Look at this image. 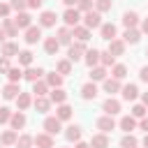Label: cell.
Here are the masks:
<instances>
[{
    "label": "cell",
    "mask_w": 148,
    "mask_h": 148,
    "mask_svg": "<svg viewBox=\"0 0 148 148\" xmlns=\"http://www.w3.org/2000/svg\"><path fill=\"white\" fill-rule=\"evenodd\" d=\"M106 51H109L111 56H123V53H125V42H123V39H111Z\"/></svg>",
    "instance_id": "obj_19"
},
{
    "label": "cell",
    "mask_w": 148,
    "mask_h": 148,
    "mask_svg": "<svg viewBox=\"0 0 148 148\" xmlns=\"http://www.w3.org/2000/svg\"><path fill=\"white\" fill-rule=\"evenodd\" d=\"M92 2H95V0H79V2H76V9H79V12H90V9H92Z\"/></svg>",
    "instance_id": "obj_48"
},
{
    "label": "cell",
    "mask_w": 148,
    "mask_h": 148,
    "mask_svg": "<svg viewBox=\"0 0 148 148\" xmlns=\"http://www.w3.org/2000/svg\"><path fill=\"white\" fill-rule=\"evenodd\" d=\"M42 74H44V69H42V67H28V69L23 72V79H28L30 83H35V81H39V79H42Z\"/></svg>",
    "instance_id": "obj_20"
},
{
    "label": "cell",
    "mask_w": 148,
    "mask_h": 148,
    "mask_svg": "<svg viewBox=\"0 0 148 148\" xmlns=\"http://www.w3.org/2000/svg\"><path fill=\"white\" fill-rule=\"evenodd\" d=\"M32 104H35V109H37V113H46L49 109H51V99L44 95V97H35L32 99Z\"/></svg>",
    "instance_id": "obj_21"
},
{
    "label": "cell",
    "mask_w": 148,
    "mask_h": 148,
    "mask_svg": "<svg viewBox=\"0 0 148 148\" xmlns=\"http://www.w3.org/2000/svg\"><path fill=\"white\" fill-rule=\"evenodd\" d=\"M81 97H83V99H95V97H97V86H95V81H88V83L81 86Z\"/></svg>",
    "instance_id": "obj_14"
},
{
    "label": "cell",
    "mask_w": 148,
    "mask_h": 148,
    "mask_svg": "<svg viewBox=\"0 0 148 148\" xmlns=\"http://www.w3.org/2000/svg\"><path fill=\"white\" fill-rule=\"evenodd\" d=\"M49 99H51L53 104H62V102L67 99V92H65L62 88H53V90L49 92Z\"/></svg>",
    "instance_id": "obj_27"
},
{
    "label": "cell",
    "mask_w": 148,
    "mask_h": 148,
    "mask_svg": "<svg viewBox=\"0 0 148 148\" xmlns=\"http://www.w3.org/2000/svg\"><path fill=\"white\" fill-rule=\"evenodd\" d=\"M56 118H58V120H69V118H72V106L65 104V102L58 104V109H56Z\"/></svg>",
    "instance_id": "obj_24"
},
{
    "label": "cell",
    "mask_w": 148,
    "mask_h": 148,
    "mask_svg": "<svg viewBox=\"0 0 148 148\" xmlns=\"http://www.w3.org/2000/svg\"><path fill=\"white\" fill-rule=\"evenodd\" d=\"M99 37L106 39V42L116 39V25H113V23H102V25H99Z\"/></svg>",
    "instance_id": "obj_13"
},
{
    "label": "cell",
    "mask_w": 148,
    "mask_h": 148,
    "mask_svg": "<svg viewBox=\"0 0 148 148\" xmlns=\"http://www.w3.org/2000/svg\"><path fill=\"white\" fill-rule=\"evenodd\" d=\"M62 21H65L67 28H74V25H79V21H81V12H79L76 7H67L65 14H62Z\"/></svg>",
    "instance_id": "obj_2"
},
{
    "label": "cell",
    "mask_w": 148,
    "mask_h": 148,
    "mask_svg": "<svg viewBox=\"0 0 148 148\" xmlns=\"http://www.w3.org/2000/svg\"><path fill=\"white\" fill-rule=\"evenodd\" d=\"M16 130H7V132H2V136H0V143L2 146H14L16 143Z\"/></svg>",
    "instance_id": "obj_33"
},
{
    "label": "cell",
    "mask_w": 148,
    "mask_h": 148,
    "mask_svg": "<svg viewBox=\"0 0 148 148\" xmlns=\"http://www.w3.org/2000/svg\"><path fill=\"white\" fill-rule=\"evenodd\" d=\"M30 104H32L30 92H18V97H16V106H18V111H25Z\"/></svg>",
    "instance_id": "obj_28"
},
{
    "label": "cell",
    "mask_w": 148,
    "mask_h": 148,
    "mask_svg": "<svg viewBox=\"0 0 148 148\" xmlns=\"http://www.w3.org/2000/svg\"><path fill=\"white\" fill-rule=\"evenodd\" d=\"M32 143L37 146V148H53V136L51 134H37V136H32Z\"/></svg>",
    "instance_id": "obj_11"
},
{
    "label": "cell",
    "mask_w": 148,
    "mask_h": 148,
    "mask_svg": "<svg viewBox=\"0 0 148 148\" xmlns=\"http://www.w3.org/2000/svg\"><path fill=\"white\" fill-rule=\"evenodd\" d=\"M74 148H90V143H86V141H81V139H79V141H76V146H74Z\"/></svg>",
    "instance_id": "obj_55"
},
{
    "label": "cell",
    "mask_w": 148,
    "mask_h": 148,
    "mask_svg": "<svg viewBox=\"0 0 148 148\" xmlns=\"http://www.w3.org/2000/svg\"><path fill=\"white\" fill-rule=\"evenodd\" d=\"M16 148H30L32 146V136L30 134H21V136H16V143H14Z\"/></svg>",
    "instance_id": "obj_42"
},
{
    "label": "cell",
    "mask_w": 148,
    "mask_h": 148,
    "mask_svg": "<svg viewBox=\"0 0 148 148\" xmlns=\"http://www.w3.org/2000/svg\"><path fill=\"white\" fill-rule=\"evenodd\" d=\"M136 23H139V14L136 12H125L123 14V25L125 28H136Z\"/></svg>",
    "instance_id": "obj_25"
},
{
    "label": "cell",
    "mask_w": 148,
    "mask_h": 148,
    "mask_svg": "<svg viewBox=\"0 0 148 148\" xmlns=\"http://www.w3.org/2000/svg\"><path fill=\"white\" fill-rule=\"evenodd\" d=\"M32 92H35V97H44V95L49 92L46 81H35V83H32Z\"/></svg>",
    "instance_id": "obj_38"
},
{
    "label": "cell",
    "mask_w": 148,
    "mask_h": 148,
    "mask_svg": "<svg viewBox=\"0 0 148 148\" xmlns=\"http://www.w3.org/2000/svg\"><path fill=\"white\" fill-rule=\"evenodd\" d=\"M97 127H99L104 134H106V132H113V130H116V120H113V116H106V113H104L102 118H97Z\"/></svg>",
    "instance_id": "obj_7"
},
{
    "label": "cell",
    "mask_w": 148,
    "mask_h": 148,
    "mask_svg": "<svg viewBox=\"0 0 148 148\" xmlns=\"http://www.w3.org/2000/svg\"><path fill=\"white\" fill-rule=\"evenodd\" d=\"M83 60H86V65H88V67H95V65L99 62V51H97V49L86 51V58H83Z\"/></svg>",
    "instance_id": "obj_34"
},
{
    "label": "cell",
    "mask_w": 148,
    "mask_h": 148,
    "mask_svg": "<svg viewBox=\"0 0 148 148\" xmlns=\"http://www.w3.org/2000/svg\"><path fill=\"white\" fill-rule=\"evenodd\" d=\"M130 116H134V118H143V116H146V106H143V104H134Z\"/></svg>",
    "instance_id": "obj_47"
},
{
    "label": "cell",
    "mask_w": 148,
    "mask_h": 148,
    "mask_svg": "<svg viewBox=\"0 0 148 148\" xmlns=\"http://www.w3.org/2000/svg\"><path fill=\"white\" fill-rule=\"evenodd\" d=\"M9 123H12V130H23L25 127V116H23V111H16V113H12V118H9Z\"/></svg>",
    "instance_id": "obj_22"
},
{
    "label": "cell",
    "mask_w": 148,
    "mask_h": 148,
    "mask_svg": "<svg viewBox=\"0 0 148 148\" xmlns=\"http://www.w3.org/2000/svg\"><path fill=\"white\" fill-rule=\"evenodd\" d=\"M42 2H44V0H28V7H30V9H39Z\"/></svg>",
    "instance_id": "obj_53"
},
{
    "label": "cell",
    "mask_w": 148,
    "mask_h": 148,
    "mask_svg": "<svg viewBox=\"0 0 148 148\" xmlns=\"http://www.w3.org/2000/svg\"><path fill=\"white\" fill-rule=\"evenodd\" d=\"M14 23H16V28H18V30H25V28H30V25H32V16H30L28 12H18V14H16V18H14Z\"/></svg>",
    "instance_id": "obj_8"
},
{
    "label": "cell",
    "mask_w": 148,
    "mask_h": 148,
    "mask_svg": "<svg viewBox=\"0 0 148 148\" xmlns=\"http://www.w3.org/2000/svg\"><path fill=\"white\" fill-rule=\"evenodd\" d=\"M139 39H141V32H139L136 28H127V30L123 32V42H125V44H136Z\"/></svg>",
    "instance_id": "obj_17"
},
{
    "label": "cell",
    "mask_w": 148,
    "mask_h": 148,
    "mask_svg": "<svg viewBox=\"0 0 148 148\" xmlns=\"http://www.w3.org/2000/svg\"><path fill=\"white\" fill-rule=\"evenodd\" d=\"M111 7H113V2H111V0H95V9H97L99 14L111 12Z\"/></svg>",
    "instance_id": "obj_45"
},
{
    "label": "cell",
    "mask_w": 148,
    "mask_h": 148,
    "mask_svg": "<svg viewBox=\"0 0 148 148\" xmlns=\"http://www.w3.org/2000/svg\"><path fill=\"white\" fill-rule=\"evenodd\" d=\"M56 72H58L60 76H65V74H72V62H69V60H58V65H56Z\"/></svg>",
    "instance_id": "obj_39"
},
{
    "label": "cell",
    "mask_w": 148,
    "mask_h": 148,
    "mask_svg": "<svg viewBox=\"0 0 148 148\" xmlns=\"http://www.w3.org/2000/svg\"><path fill=\"white\" fill-rule=\"evenodd\" d=\"M83 53H86V42H74V44H69L67 60H69V62H76V60H81Z\"/></svg>",
    "instance_id": "obj_3"
},
{
    "label": "cell",
    "mask_w": 148,
    "mask_h": 148,
    "mask_svg": "<svg viewBox=\"0 0 148 148\" xmlns=\"http://www.w3.org/2000/svg\"><path fill=\"white\" fill-rule=\"evenodd\" d=\"M99 62H102V67H113L116 65V56H111L109 51H104V53H99Z\"/></svg>",
    "instance_id": "obj_41"
},
{
    "label": "cell",
    "mask_w": 148,
    "mask_h": 148,
    "mask_svg": "<svg viewBox=\"0 0 148 148\" xmlns=\"http://www.w3.org/2000/svg\"><path fill=\"white\" fill-rule=\"evenodd\" d=\"M143 148H148V132H146V136H143Z\"/></svg>",
    "instance_id": "obj_60"
},
{
    "label": "cell",
    "mask_w": 148,
    "mask_h": 148,
    "mask_svg": "<svg viewBox=\"0 0 148 148\" xmlns=\"http://www.w3.org/2000/svg\"><path fill=\"white\" fill-rule=\"evenodd\" d=\"M9 9H12V7H9L7 2H0V16H2V18H5V16H9Z\"/></svg>",
    "instance_id": "obj_51"
},
{
    "label": "cell",
    "mask_w": 148,
    "mask_h": 148,
    "mask_svg": "<svg viewBox=\"0 0 148 148\" xmlns=\"http://www.w3.org/2000/svg\"><path fill=\"white\" fill-rule=\"evenodd\" d=\"M83 25L88 28V30H95V28H99L102 25V14L95 9H90V12H83Z\"/></svg>",
    "instance_id": "obj_1"
},
{
    "label": "cell",
    "mask_w": 148,
    "mask_h": 148,
    "mask_svg": "<svg viewBox=\"0 0 148 148\" xmlns=\"http://www.w3.org/2000/svg\"><path fill=\"white\" fill-rule=\"evenodd\" d=\"M141 32H146V35H148V18H143V21H141Z\"/></svg>",
    "instance_id": "obj_56"
},
{
    "label": "cell",
    "mask_w": 148,
    "mask_h": 148,
    "mask_svg": "<svg viewBox=\"0 0 148 148\" xmlns=\"http://www.w3.org/2000/svg\"><path fill=\"white\" fill-rule=\"evenodd\" d=\"M102 111H104L106 116H116V113H120V102L113 99V97H106L104 104H102Z\"/></svg>",
    "instance_id": "obj_6"
},
{
    "label": "cell",
    "mask_w": 148,
    "mask_h": 148,
    "mask_svg": "<svg viewBox=\"0 0 148 148\" xmlns=\"http://www.w3.org/2000/svg\"><path fill=\"white\" fill-rule=\"evenodd\" d=\"M141 104L148 109V92H143V95H141Z\"/></svg>",
    "instance_id": "obj_57"
},
{
    "label": "cell",
    "mask_w": 148,
    "mask_h": 148,
    "mask_svg": "<svg viewBox=\"0 0 148 148\" xmlns=\"http://www.w3.org/2000/svg\"><path fill=\"white\" fill-rule=\"evenodd\" d=\"M118 125H120V130H123L125 134H130L132 130H136V118H134V116H123Z\"/></svg>",
    "instance_id": "obj_16"
},
{
    "label": "cell",
    "mask_w": 148,
    "mask_h": 148,
    "mask_svg": "<svg viewBox=\"0 0 148 148\" xmlns=\"http://www.w3.org/2000/svg\"><path fill=\"white\" fill-rule=\"evenodd\" d=\"M139 79L148 83V67H141V72H139Z\"/></svg>",
    "instance_id": "obj_54"
},
{
    "label": "cell",
    "mask_w": 148,
    "mask_h": 148,
    "mask_svg": "<svg viewBox=\"0 0 148 148\" xmlns=\"http://www.w3.org/2000/svg\"><path fill=\"white\" fill-rule=\"evenodd\" d=\"M9 118H12V111H9L7 106H0V125L9 123Z\"/></svg>",
    "instance_id": "obj_49"
},
{
    "label": "cell",
    "mask_w": 148,
    "mask_h": 148,
    "mask_svg": "<svg viewBox=\"0 0 148 148\" xmlns=\"http://www.w3.org/2000/svg\"><path fill=\"white\" fill-rule=\"evenodd\" d=\"M56 21H58L56 12H42L39 14V28H51V25H56Z\"/></svg>",
    "instance_id": "obj_12"
},
{
    "label": "cell",
    "mask_w": 148,
    "mask_h": 148,
    "mask_svg": "<svg viewBox=\"0 0 148 148\" xmlns=\"http://www.w3.org/2000/svg\"><path fill=\"white\" fill-rule=\"evenodd\" d=\"M7 69H9V58H0V74H7Z\"/></svg>",
    "instance_id": "obj_50"
},
{
    "label": "cell",
    "mask_w": 148,
    "mask_h": 148,
    "mask_svg": "<svg viewBox=\"0 0 148 148\" xmlns=\"http://www.w3.org/2000/svg\"><path fill=\"white\" fill-rule=\"evenodd\" d=\"M60 130H62V120H58L56 116H49V118L44 120V132H46V134L53 136V134H58Z\"/></svg>",
    "instance_id": "obj_4"
},
{
    "label": "cell",
    "mask_w": 148,
    "mask_h": 148,
    "mask_svg": "<svg viewBox=\"0 0 148 148\" xmlns=\"http://www.w3.org/2000/svg\"><path fill=\"white\" fill-rule=\"evenodd\" d=\"M2 28H5V32H7V37H16L18 35V28H16V23H14V18H2Z\"/></svg>",
    "instance_id": "obj_26"
},
{
    "label": "cell",
    "mask_w": 148,
    "mask_h": 148,
    "mask_svg": "<svg viewBox=\"0 0 148 148\" xmlns=\"http://www.w3.org/2000/svg\"><path fill=\"white\" fill-rule=\"evenodd\" d=\"M139 146V141H136V136H132V134H125L123 139H120V148H136Z\"/></svg>",
    "instance_id": "obj_43"
},
{
    "label": "cell",
    "mask_w": 148,
    "mask_h": 148,
    "mask_svg": "<svg viewBox=\"0 0 148 148\" xmlns=\"http://www.w3.org/2000/svg\"><path fill=\"white\" fill-rule=\"evenodd\" d=\"M143 132H148V116H143V118H139V123H136Z\"/></svg>",
    "instance_id": "obj_52"
},
{
    "label": "cell",
    "mask_w": 148,
    "mask_h": 148,
    "mask_svg": "<svg viewBox=\"0 0 148 148\" xmlns=\"http://www.w3.org/2000/svg\"><path fill=\"white\" fill-rule=\"evenodd\" d=\"M120 92H123V99H125V102H134V99L139 97V88H136L134 83L123 86V88H120Z\"/></svg>",
    "instance_id": "obj_10"
},
{
    "label": "cell",
    "mask_w": 148,
    "mask_h": 148,
    "mask_svg": "<svg viewBox=\"0 0 148 148\" xmlns=\"http://www.w3.org/2000/svg\"><path fill=\"white\" fill-rule=\"evenodd\" d=\"M18 92H21L18 83H12V81L2 88V97H5V99H16V97H18Z\"/></svg>",
    "instance_id": "obj_15"
},
{
    "label": "cell",
    "mask_w": 148,
    "mask_h": 148,
    "mask_svg": "<svg viewBox=\"0 0 148 148\" xmlns=\"http://www.w3.org/2000/svg\"><path fill=\"white\" fill-rule=\"evenodd\" d=\"M65 139H67V141H74V143H76V141L81 139V127H79V125H69V127L65 130Z\"/></svg>",
    "instance_id": "obj_29"
},
{
    "label": "cell",
    "mask_w": 148,
    "mask_h": 148,
    "mask_svg": "<svg viewBox=\"0 0 148 148\" xmlns=\"http://www.w3.org/2000/svg\"><path fill=\"white\" fill-rule=\"evenodd\" d=\"M9 7H12V9H16V12H25L28 0H9Z\"/></svg>",
    "instance_id": "obj_46"
},
{
    "label": "cell",
    "mask_w": 148,
    "mask_h": 148,
    "mask_svg": "<svg viewBox=\"0 0 148 148\" xmlns=\"http://www.w3.org/2000/svg\"><path fill=\"white\" fill-rule=\"evenodd\" d=\"M62 2H65V5H67V7H74V5H76V2H79V0H62Z\"/></svg>",
    "instance_id": "obj_59"
},
{
    "label": "cell",
    "mask_w": 148,
    "mask_h": 148,
    "mask_svg": "<svg viewBox=\"0 0 148 148\" xmlns=\"http://www.w3.org/2000/svg\"><path fill=\"white\" fill-rule=\"evenodd\" d=\"M58 49H60L58 37H46V39H44V51H46L49 56H56V53H58Z\"/></svg>",
    "instance_id": "obj_18"
},
{
    "label": "cell",
    "mask_w": 148,
    "mask_h": 148,
    "mask_svg": "<svg viewBox=\"0 0 148 148\" xmlns=\"http://www.w3.org/2000/svg\"><path fill=\"white\" fill-rule=\"evenodd\" d=\"M146 56H148V49H146Z\"/></svg>",
    "instance_id": "obj_61"
},
{
    "label": "cell",
    "mask_w": 148,
    "mask_h": 148,
    "mask_svg": "<svg viewBox=\"0 0 148 148\" xmlns=\"http://www.w3.org/2000/svg\"><path fill=\"white\" fill-rule=\"evenodd\" d=\"M46 86H49V88H60V86H62V76H60L58 72L46 74Z\"/></svg>",
    "instance_id": "obj_36"
},
{
    "label": "cell",
    "mask_w": 148,
    "mask_h": 148,
    "mask_svg": "<svg viewBox=\"0 0 148 148\" xmlns=\"http://www.w3.org/2000/svg\"><path fill=\"white\" fill-rule=\"evenodd\" d=\"M7 79H9L12 83H18V81L23 79V72H21V67H9V69H7Z\"/></svg>",
    "instance_id": "obj_40"
},
{
    "label": "cell",
    "mask_w": 148,
    "mask_h": 148,
    "mask_svg": "<svg viewBox=\"0 0 148 148\" xmlns=\"http://www.w3.org/2000/svg\"><path fill=\"white\" fill-rule=\"evenodd\" d=\"M56 37H58L60 44H67V46L72 44V30H69L67 25H65V28H58V35H56Z\"/></svg>",
    "instance_id": "obj_30"
},
{
    "label": "cell",
    "mask_w": 148,
    "mask_h": 148,
    "mask_svg": "<svg viewBox=\"0 0 148 148\" xmlns=\"http://www.w3.org/2000/svg\"><path fill=\"white\" fill-rule=\"evenodd\" d=\"M2 56H5V58H14V56H18V44H14V42H5V44H2Z\"/></svg>",
    "instance_id": "obj_31"
},
{
    "label": "cell",
    "mask_w": 148,
    "mask_h": 148,
    "mask_svg": "<svg viewBox=\"0 0 148 148\" xmlns=\"http://www.w3.org/2000/svg\"><path fill=\"white\" fill-rule=\"evenodd\" d=\"M106 79V67H90V81H104Z\"/></svg>",
    "instance_id": "obj_35"
},
{
    "label": "cell",
    "mask_w": 148,
    "mask_h": 148,
    "mask_svg": "<svg viewBox=\"0 0 148 148\" xmlns=\"http://www.w3.org/2000/svg\"><path fill=\"white\" fill-rule=\"evenodd\" d=\"M90 148H109V136H106L104 132L95 134V136L90 139Z\"/></svg>",
    "instance_id": "obj_23"
},
{
    "label": "cell",
    "mask_w": 148,
    "mask_h": 148,
    "mask_svg": "<svg viewBox=\"0 0 148 148\" xmlns=\"http://www.w3.org/2000/svg\"><path fill=\"white\" fill-rule=\"evenodd\" d=\"M120 90V81L118 79H104V92H109V95H113V92H118Z\"/></svg>",
    "instance_id": "obj_32"
},
{
    "label": "cell",
    "mask_w": 148,
    "mask_h": 148,
    "mask_svg": "<svg viewBox=\"0 0 148 148\" xmlns=\"http://www.w3.org/2000/svg\"><path fill=\"white\" fill-rule=\"evenodd\" d=\"M111 76H113V79H118V81H123V79L127 76V67H125V65H120V62H118V65H113V67H111Z\"/></svg>",
    "instance_id": "obj_37"
},
{
    "label": "cell",
    "mask_w": 148,
    "mask_h": 148,
    "mask_svg": "<svg viewBox=\"0 0 148 148\" xmlns=\"http://www.w3.org/2000/svg\"><path fill=\"white\" fill-rule=\"evenodd\" d=\"M25 44H37L39 39H42V28L39 25H30V28H25Z\"/></svg>",
    "instance_id": "obj_5"
},
{
    "label": "cell",
    "mask_w": 148,
    "mask_h": 148,
    "mask_svg": "<svg viewBox=\"0 0 148 148\" xmlns=\"http://www.w3.org/2000/svg\"><path fill=\"white\" fill-rule=\"evenodd\" d=\"M18 65L30 67V65H32V53H30V51H18Z\"/></svg>",
    "instance_id": "obj_44"
},
{
    "label": "cell",
    "mask_w": 148,
    "mask_h": 148,
    "mask_svg": "<svg viewBox=\"0 0 148 148\" xmlns=\"http://www.w3.org/2000/svg\"><path fill=\"white\" fill-rule=\"evenodd\" d=\"M72 30V37L76 39V42H88L90 39V30L86 28V25H74V28H69Z\"/></svg>",
    "instance_id": "obj_9"
},
{
    "label": "cell",
    "mask_w": 148,
    "mask_h": 148,
    "mask_svg": "<svg viewBox=\"0 0 148 148\" xmlns=\"http://www.w3.org/2000/svg\"><path fill=\"white\" fill-rule=\"evenodd\" d=\"M5 37H7V32H5V28H0V44H5Z\"/></svg>",
    "instance_id": "obj_58"
}]
</instances>
